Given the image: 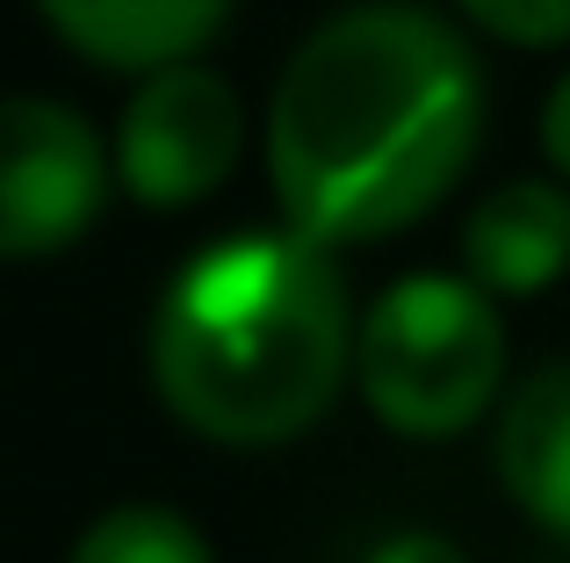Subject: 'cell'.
<instances>
[{"label": "cell", "instance_id": "obj_4", "mask_svg": "<svg viewBox=\"0 0 570 563\" xmlns=\"http://www.w3.org/2000/svg\"><path fill=\"white\" fill-rule=\"evenodd\" d=\"M116 152L58 95H0V260H51L101 225Z\"/></svg>", "mask_w": 570, "mask_h": 563}, {"label": "cell", "instance_id": "obj_2", "mask_svg": "<svg viewBox=\"0 0 570 563\" xmlns=\"http://www.w3.org/2000/svg\"><path fill=\"white\" fill-rule=\"evenodd\" d=\"M354 296L340 254L304 231H232L167 275L145 368L167 419L217 448H282L354 376Z\"/></svg>", "mask_w": 570, "mask_h": 563}, {"label": "cell", "instance_id": "obj_5", "mask_svg": "<svg viewBox=\"0 0 570 563\" xmlns=\"http://www.w3.org/2000/svg\"><path fill=\"white\" fill-rule=\"evenodd\" d=\"M116 188L138 210H195L238 174L246 152V101L203 58L138 72L124 116H116Z\"/></svg>", "mask_w": 570, "mask_h": 563}, {"label": "cell", "instance_id": "obj_7", "mask_svg": "<svg viewBox=\"0 0 570 563\" xmlns=\"http://www.w3.org/2000/svg\"><path fill=\"white\" fill-rule=\"evenodd\" d=\"M66 51L101 72H159L203 58L238 0H29Z\"/></svg>", "mask_w": 570, "mask_h": 563}, {"label": "cell", "instance_id": "obj_1", "mask_svg": "<svg viewBox=\"0 0 570 563\" xmlns=\"http://www.w3.org/2000/svg\"><path fill=\"white\" fill-rule=\"evenodd\" d=\"M484 145V66L448 14L354 0L275 72L261 124L282 225L333 246L412 231L455 196Z\"/></svg>", "mask_w": 570, "mask_h": 563}, {"label": "cell", "instance_id": "obj_10", "mask_svg": "<svg viewBox=\"0 0 570 563\" xmlns=\"http://www.w3.org/2000/svg\"><path fill=\"white\" fill-rule=\"evenodd\" d=\"M462 22L513 51H563L570 43V0H455Z\"/></svg>", "mask_w": 570, "mask_h": 563}, {"label": "cell", "instance_id": "obj_8", "mask_svg": "<svg viewBox=\"0 0 570 563\" xmlns=\"http://www.w3.org/2000/svg\"><path fill=\"white\" fill-rule=\"evenodd\" d=\"M491 470H499L505 498H513L542 535L570 542V354L528 368V376L499 397Z\"/></svg>", "mask_w": 570, "mask_h": 563}, {"label": "cell", "instance_id": "obj_9", "mask_svg": "<svg viewBox=\"0 0 570 563\" xmlns=\"http://www.w3.org/2000/svg\"><path fill=\"white\" fill-rule=\"evenodd\" d=\"M66 563H217V550H209V535L181 506L124 498V506L95 513V521L80 527V542L66 550Z\"/></svg>", "mask_w": 570, "mask_h": 563}, {"label": "cell", "instance_id": "obj_3", "mask_svg": "<svg viewBox=\"0 0 570 563\" xmlns=\"http://www.w3.org/2000/svg\"><path fill=\"white\" fill-rule=\"evenodd\" d=\"M354 391L397 441H455L505 397V310L448 268L397 275L354 325Z\"/></svg>", "mask_w": 570, "mask_h": 563}, {"label": "cell", "instance_id": "obj_12", "mask_svg": "<svg viewBox=\"0 0 570 563\" xmlns=\"http://www.w3.org/2000/svg\"><path fill=\"white\" fill-rule=\"evenodd\" d=\"M368 563H470L462 556V542L433 535V527H404V535H390L368 550Z\"/></svg>", "mask_w": 570, "mask_h": 563}, {"label": "cell", "instance_id": "obj_6", "mask_svg": "<svg viewBox=\"0 0 570 563\" xmlns=\"http://www.w3.org/2000/svg\"><path fill=\"white\" fill-rule=\"evenodd\" d=\"M462 275L491 289L499 304L557 289L570 275V181L557 174H513L484 188L462 217Z\"/></svg>", "mask_w": 570, "mask_h": 563}, {"label": "cell", "instance_id": "obj_11", "mask_svg": "<svg viewBox=\"0 0 570 563\" xmlns=\"http://www.w3.org/2000/svg\"><path fill=\"white\" fill-rule=\"evenodd\" d=\"M534 138H542V159L557 181H570V72L542 95V124H534Z\"/></svg>", "mask_w": 570, "mask_h": 563}]
</instances>
